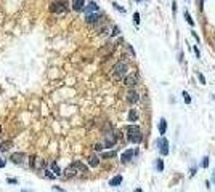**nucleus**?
<instances>
[{"instance_id": "b1692460", "label": "nucleus", "mask_w": 215, "mask_h": 192, "mask_svg": "<svg viewBox=\"0 0 215 192\" xmlns=\"http://www.w3.org/2000/svg\"><path fill=\"white\" fill-rule=\"evenodd\" d=\"M183 99H185V103H186V104H189V103H191V96H189V93H188V91H183Z\"/></svg>"}, {"instance_id": "a19ab883", "label": "nucleus", "mask_w": 215, "mask_h": 192, "mask_svg": "<svg viewBox=\"0 0 215 192\" xmlns=\"http://www.w3.org/2000/svg\"><path fill=\"white\" fill-rule=\"evenodd\" d=\"M0 133H2V128H0Z\"/></svg>"}, {"instance_id": "f8f14e48", "label": "nucleus", "mask_w": 215, "mask_h": 192, "mask_svg": "<svg viewBox=\"0 0 215 192\" xmlns=\"http://www.w3.org/2000/svg\"><path fill=\"white\" fill-rule=\"evenodd\" d=\"M98 5L95 2H90L88 5L85 7V8H83V11H85V14H91V13H98Z\"/></svg>"}, {"instance_id": "a211bd4d", "label": "nucleus", "mask_w": 215, "mask_h": 192, "mask_svg": "<svg viewBox=\"0 0 215 192\" xmlns=\"http://www.w3.org/2000/svg\"><path fill=\"white\" fill-rule=\"evenodd\" d=\"M50 167H51V171H53V175H55V176H59V175H61V170H59V167H58V163H56V162H53Z\"/></svg>"}, {"instance_id": "39448f33", "label": "nucleus", "mask_w": 215, "mask_h": 192, "mask_svg": "<svg viewBox=\"0 0 215 192\" xmlns=\"http://www.w3.org/2000/svg\"><path fill=\"white\" fill-rule=\"evenodd\" d=\"M157 149H159V152H161L162 157L169 155V141H167L164 136H161V138L157 139Z\"/></svg>"}, {"instance_id": "4468645a", "label": "nucleus", "mask_w": 215, "mask_h": 192, "mask_svg": "<svg viewBox=\"0 0 215 192\" xmlns=\"http://www.w3.org/2000/svg\"><path fill=\"white\" fill-rule=\"evenodd\" d=\"M122 181H124V178H122V175H116L114 178H111V181H109V186L111 187H117V186H121Z\"/></svg>"}, {"instance_id": "cd10ccee", "label": "nucleus", "mask_w": 215, "mask_h": 192, "mask_svg": "<svg viewBox=\"0 0 215 192\" xmlns=\"http://www.w3.org/2000/svg\"><path fill=\"white\" fill-rule=\"evenodd\" d=\"M114 155H116V152H105V154H103V157H114Z\"/></svg>"}, {"instance_id": "c756f323", "label": "nucleus", "mask_w": 215, "mask_h": 192, "mask_svg": "<svg viewBox=\"0 0 215 192\" xmlns=\"http://www.w3.org/2000/svg\"><path fill=\"white\" fill-rule=\"evenodd\" d=\"M8 183L10 184H18V179L16 178H8Z\"/></svg>"}, {"instance_id": "bb28decb", "label": "nucleus", "mask_w": 215, "mask_h": 192, "mask_svg": "<svg viewBox=\"0 0 215 192\" xmlns=\"http://www.w3.org/2000/svg\"><path fill=\"white\" fill-rule=\"evenodd\" d=\"M197 79H199V82H201V83H202V85H205V77H204V75H202V74H201V72H197Z\"/></svg>"}, {"instance_id": "ddd939ff", "label": "nucleus", "mask_w": 215, "mask_h": 192, "mask_svg": "<svg viewBox=\"0 0 215 192\" xmlns=\"http://www.w3.org/2000/svg\"><path fill=\"white\" fill-rule=\"evenodd\" d=\"M83 8H85V0H72L74 11H83Z\"/></svg>"}, {"instance_id": "f257e3e1", "label": "nucleus", "mask_w": 215, "mask_h": 192, "mask_svg": "<svg viewBox=\"0 0 215 192\" xmlns=\"http://www.w3.org/2000/svg\"><path fill=\"white\" fill-rule=\"evenodd\" d=\"M88 173V168H87L80 160H75L69 167L63 171V178H74V176H80V175H87Z\"/></svg>"}, {"instance_id": "c9c22d12", "label": "nucleus", "mask_w": 215, "mask_h": 192, "mask_svg": "<svg viewBox=\"0 0 215 192\" xmlns=\"http://www.w3.org/2000/svg\"><path fill=\"white\" fill-rule=\"evenodd\" d=\"M193 37H194V38H196V40H197V42H199V40H201V38H199V35H197L196 32H194V30H193Z\"/></svg>"}, {"instance_id": "f704fd0d", "label": "nucleus", "mask_w": 215, "mask_h": 192, "mask_svg": "<svg viewBox=\"0 0 215 192\" xmlns=\"http://www.w3.org/2000/svg\"><path fill=\"white\" fill-rule=\"evenodd\" d=\"M194 175H196V167H193V168H191V173H189V176H194Z\"/></svg>"}, {"instance_id": "79ce46f5", "label": "nucleus", "mask_w": 215, "mask_h": 192, "mask_svg": "<svg viewBox=\"0 0 215 192\" xmlns=\"http://www.w3.org/2000/svg\"><path fill=\"white\" fill-rule=\"evenodd\" d=\"M214 48H215V45H214Z\"/></svg>"}, {"instance_id": "1a4fd4ad", "label": "nucleus", "mask_w": 215, "mask_h": 192, "mask_svg": "<svg viewBox=\"0 0 215 192\" xmlns=\"http://www.w3.org/2000/svg\"><path fill=\"white\" fill-rule=\"evenodd\" d=\"M116 141H117V138H116L114 133H108V135L105 136V143H103V146L105 147H114Z\"/></svg>"}, {"instance_id": "2eb2a0df", "label": "nucleus", "mask_w": 215, "mask_h": 192, "mask_svg": "<svg viewBox=\"0 0 215 192\" xmlns=\"http://www.w3.org/2000/svg\"><path fill=\"white\" fill-rule=\"evenodd\" d=\"M157 128H159V133H161V135H165V131H167V120H165V119H161V120H159Z\"/></svg>"}, {"instance_id": "5701e85b", "label": "nucleus", "mask_w": 215, "mask_h": 192, "mask_svg": "<svg viewBox=\"0 0 215 192\" xmlns=\"http://www.w3.org/2000/svg\"><path fill=\"white\" fill-rule=\"evenodd\" d=\"M113 7H114V8H116L117 11H121V13H125V8H124V7H121L117 2H113Z\"/></svg>"}, {"instance_id": "58836bf2", "label": "nucleus", "mask_w": 215, "mask_h": 192, "mask_svg": "<svg viewBox=\"0 0 215 192\" xmlns=\"http://www.w3.org/2000/svg\"><path fill=\"white\" fill-rule=\"evenodd\" d=\"M21 192H32V191H21Z\"/></svg>"}, {"instance_id": "6ab92c4d", "label": "nucleus", "mask_w": 215, "mask_h": 192, "mask_svg": "<svg viewBox=\"0 0 215 192\" xmlns=\"http://www.w3.org/2000/svg\"><path fill=\"white\" fill-rule=\"evenodd\" d=\"M156 170L159 171V173H162V171H164V160H162V159H157V160H156Z\"/></svg>"}, {"instance_id": "473e14b6", "label": "nucleus", "mask_w": 215, "mask_h": 192, "mask_svg": "<svg viewBox=\"0 0 215 192\" xmlns=\"http://www.w3.org/2000/svg\"><path fill=\"white\" fill-rule=\"evenodd\" d=\"M103 149V144H95V151H101Z\"/></svg>"}, {"instance_id": "4be33fe9", "label": "nucleus", "mask_w": 215, "mask_h": 192, "mask_svg": "<svg viewBox=\"0 0 215 192\" xmlns=\"http://www.w3.org/2000/svg\"><path fill=\"white\" fill-rule=\"evenodd\" d=\"M43 175H45V178H48V179H53V178H56V176L53 175V171H50V170H43Z\"/></svg>"}, {"instance_id": "e433bc0d", "label": "nucleus", "mask_w": 215, "mask_h": 192, "mask_svg": "<svg viewBox=\"0 0 215 192\" xmlns=\"http://www.w3.org/2000/svg\"><path fill=\"white\" fill-rule=\"evenodd\" d=\"M212 183L215 184V170H214V173H212Z\"/></svg>"}, {"instance_id": "ea45409f", "label": "nucleus", "mask_w": 215, "mask_h": 192, "mask_svg": "<svg viewBox=\"0 0 215 192\" xmlns=\"http://www.w3.org/2000/svg\"><path fill=\"white\" fill-rule=\"evenodd\" d=\"M135 2H141V0H135Z\"/></svg>"}, {"instance_id": "9d476101", "label": "nucleus", "mask_w": 215, "mask_h": 192, "mask_svg": "<svg viewBox=\"0 0 215 192\" xmlns=\"http://www.w3.org/2000/svg\"><path fill=\"white\" fill-rule=\"evenodd\" d=\"M127 101H129L130 104H137L138 101H140V95H138L137 91H133V90H132V91L127 93Z\"/></svg>"}, {"instance_id": "9b49d317", "label": "nucleus", "mask_w": 215, "mask_h": 192, "mask_svg": "<svg viewBox=\"0 0 215 192\" xmlns=\"http://www.w3.org/2000/svg\"><path fill=\"white\" fill-rule=\"evenodd\" d=\"M101 19V13H91V14H87L85 16V21L88 24H93V22H98Z\"/></svg>"}, {"instance_id": "c85d7f7f", "label": "nucleus", "mask_w": 215, "mask_h": 192, "mask_svg": "<svg viewBox=\"0 0 215 192\" xmlns=\"http://www.w3.org/2000/svg\"><path fill=\"white\" fill-rule=\"evenodd\" d=\"M117 34H119V27H117V26H114V27H113V32H111V35H117Z\"/></svg>"}, {"instance_id": "dca6fc26", "label": "nucleus", "mask_w": 215, "mask_h": 192, "mask_svg": "<svg viewBox=\"0 0 215 192\" xmlns=\"http://www.w3.org/2000/svg\"><path fill=\"white\" fill-rule=\"evenodd\" d=\"M137 120H138L137 109H130V112H129V122H137Z\"/></svg>"}, {"instance_id": "20e7f679", "label": "nucleus", "mask_w": 215, "mask_h": 192, "mask_svg": "<svg viewBox=\"0 0 215 192\" xmlns=\"http://www.w3.org/2000/svg\"><path fill=\"white\" fill-rule=\"evenodd\" d=\"M67 10V7H66V2H63V0H56V2H53L50 5V11L51 13H64V11Z\"/></svg>"}, {"instance_id": "393cba45", "label": "nucleus", "mask_w": 215, "mask_h": 192, "mask_svg": "<svg viewBox=\"0 0 215 192\" xmlns=\"http://www.w3.org/2000/svg\"><path fill=\"white\" fill-rule=\"evenodd\" d=\"M133 22H135V24H140V13H138V11H135V13H133Z\"/></svg>"}, {"instance_id": "423d86ee", "label": "nucleus", "mask_w": 215, "mask_h": 192, "mask_svg": "<svg viewBox=\"0 0 215 192\" xmlns=\"http://www.w3.org/2000/svg\"><path fill=\"white\" fill-rule=\"evenodd\" d=\"M27 155L24 152H15V154H11L10 160L15 163V165H24V160H26Z\"/></svg>"}, {"instance_id": "4c0bfd02", "label": "nucleus", "mask_w": 215, "mask_h": 192, "mask_svg": "<svg viewBox=\"0 0 215 192\" xmlns=\"http://www.w3.org/2000/svg\"><path fill=\"white\" fill-rule=\"evenodd\" d=\"M133 192H143V189H140V187H138V189H135Z\"/></svg>"}, {"instance_id": "aec40b11", "label": "nucleus", "mask_w": 215, "mask_h": 192, "mask_svg": "<svg viewBox=\"0 0 215 192\" xmlns=\"http://www.w3.org/2000/svg\"><path fill=\"white\" fill-rule=\"evenodd\" d=\"M10 146H11V141H5V143H0V151H2V152L8 151Z\"/></svg>"}, {"instance_id": "7c9ffc66", "label": "nucleus", "mask_w": 215, "mask_h": 192, "mask_svg": "<svg viewBox=\"0 0 215 192\" xmlns=\"http://www.w3.org/2000/svg\"><path fill=\"white\" fill-rule=\"evenodd\" d=\"M194 53H196V56H197V58H201V51H199L197 46H194Z\"/></svg>"}, {"instance_id": "f03ea898", "label": "nucleus", "mask_w": 215, "mask_h": 192, "mask_svg": "<svg viewBox=\"0 0 215 192\" xmlns=\"http://www.w3.org/2000/svg\"><path fill=\"white\" fill-rule=\"evenodd\" d=\"M125 133H127V139L133 144H140L143 141V135L138 125H127L125 127Z\"/></svg>"}, {"instance_id": "a878e982", "label": "nucleus", "mask_w": 215, "mask_h": 192, "mask_svg": "<svg viewBox=\"0 0 215 192\" xmlns=\"http://www.w3.org/2000/svg\"><path fill=\"white\" fill-rule=\"evenodd\" d=\"M201 167H202V168H207V167H209V157H207V155L202 159V165H201Z\"/></svg>"}, {"instance_id": "412c9836", "label": "nucleus", "mask_w": 215, "mask_h": 192, "mask_svg": "<svg viewBox=\"0 0 215 192\" xmlns=\"http://www.w3.org/2000/svg\"><path fill=\"white\" fill-rule=\"evenodd\" d=\"M185 19L188 21L189 26H194V21H193V18H191V14L188 13V11H185Z\"/></svg>"}, {"instance_id": "7ed1b4c3", "label": "nucleus", "mask_w": 215, "mask_h": 192, "mask_svg": "<svg viewBox=\"0 0 215 192\" xmlns=\"http://www.w3.org/2000/svg\"><path fill=\"white\" fill-rule=\"evenodd\" d=\"M127 72H129V64H127L125 61H119L116 66L113 67V70H111V75H113V79L116 80H124L127 77Z\"/></svg>"}, {"instance_id": "6e6552de", "label": "nucleus", "mask_w": 215, "mask_h": 192, "mask_svg": "<svg viewBox=\"0 0 215 192\" xmlns=\"http://www.w3.org/2000/svg\"><path fill=\"white\" fill-rule=\"evenodd\" d=\"M138 80H140L138 74H137V72H132V74H129V75L124 79V83L127 85V87H135V85L138 83Z\"/></svg>"}, {"instance_id": "2f4dec72", "label": "nucleus", "mask_w": 215, "mask_h": 192, "mask_svg": "<svg viewBox=\"0 0 215 192\" xmlns=\"http://www.w3.org/2000/svg\"><path fill=\"white\" fill-rule=\"evenodd\" d=\"M5 165H7V160H2V159H0V168H5Z\"/></svg>"}, {"instance_id": "72a5a7b5", "label": "nucleus", "mask_w": 215, "mask_h": 192, "mask_svg": "<svg viewBox=\"0 0 215 192\" xmlns=\"http://www.w3.org/2000/svg\"><path fill=\"white\" fill-rule=\"evenodd\" d=\"M172 10H173V13L177 11V0H173V3H172Z\"/></svg>"}, {"instance_id": "f3484780", "label": "nucleus", "mask_w": 215, "mask_h": 192, "mask_svg": "<svg viewBox=\"0 0 215 192\" xmlns=\"http://www.w3.org/2000/svg\"><path fill=\"white\" fill-rule=\"evenodd\" d=\"M88 165L90 167H98L99 165V159L97 157V155H91V157H88Z\"/></svg>"}, {"instance_id": "0eeeda50", "label": "nucleus", "mask_w": 215, "mask_h": 192, "mask_svg": "<svg viewBox=\"0 0 215 192\" xmlns=\"http://www.w3.org/2000/svg\"><path fill=\"white\" fill-rule=\"evenodd\" d=\"M137 152H138L137 149H127V151H124V152L121 154V162H122V163L130 162V160L133 159V155L137 154Z\"/></svg>"}]
</instances>
